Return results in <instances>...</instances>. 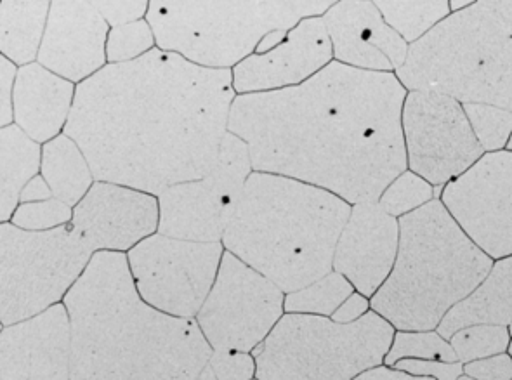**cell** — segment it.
I'll return each mask as SVG.
<instances>
[{
	"mask_svg": "<svg viewBox=\"0 0 512 380\" xmlns=\"http://www.w3.org/2000/svg\"><path fill=\"white\" fill-rule=\"evenodd\" d=\"M464 112L485 153L506 150L512 136V112L480 103H467Z\"/></svg>",
	"mask_w": 512,
	"mask_h": 380,
	"instance_id": "obj_31",
	"label": "cell"
},
{
	"mask_svg": "<svg viewBox=\"0 0 512 380\" xmlns=\"http://www.w3.org/2000/svg\"><path fill=\"white\" fill-rule=\"evenodd\" d=\"M51 4L2 2L0 4V51L14 65H32L39 58Z\"/></svg>",
	"mask_w": 512,
	"mask_h": 380,
	"instance_id": "obj_24",
	"label": "cell"
},
{
	"mask_svg": "<svg viewBox=\"0 0 512 380\" xmlns=\"http://www.w3.org/2000/svg\"><path fill=\"white\" fill-rule=\"evenodd\" d=\"M394 330L375 311L355 323L287 315L254 351L257 380H355L382 367Z\"/></svg>",
	"mask_w": 512,
	"mask_h": 380,
	"instance_id": "obj_8",
	"label": "cell"
},
{
	"mask_svg": "<svg viewBox=\"0 0 512 380\" xmlns=\"http://www.w3.org/2000/svg\"><path fill=\"white\" fill-rule=\"evenodd\" d=\"M65 306L72 380H198L214 351L197 320L165 315L139 295L120 252H96Z\"/></svg>",
	"mask_w": 512,
	"mask_h": 380,
	"instance_id": "obj_3",
	"label": "cell"
},
{
	"mask_svg": "<svg viewBox=\"0 0 512 380\" xmlns=\"http://www.w3.org/2000/svg\"><path fill=\"white\" fill-rule=\"evenodd\" d=\"M40 176L46 179L54 198L75 209L92 188L91 165L79 145L66 134L42 148Z\"/></svg>",
	"mask_w": 512,
	"mask_h": 380,
	"instance_id": "obj_25",
	"label": "cell"
},
{
	"mask_svg": "<svg viewBox=\"0 0 512 380\" xmlns=\"http://www.w3.org/2000/svg\"><path fill=\"white\" fill-rule=\"evenodd\" d=\"M73 209L56 198L20 204L14 212L11 224L27 231H49L72 223Z\"/></svg>",
	"mask_w": 512,
	"mask_h": 380,
	"instance_id": "obj_33",
	"label": "cell"
},
{
	"mask_svg": "<svg viewBox=\"0 0 512 380\" xmlns=\"http://www.w3.org/2000/svg\"><path fill=\"white\" fill-rule=\"evenodd\" d=\"M231 70L153 49L77 87L65 134L101 183L153 197L211 174L230 132Z\"/></svg>",
	"mask_w": 512,
	"mask_h": 380,
	"instance_id": "obj_1",
	"label": "cell"
},
{
	"mask_svg": "<svg viewBox=\"0 0 512 380\" xmlns=\"http://www.w3.org/2000/svg\"><path fill=\"white\" fill-rule=\"evenodd\" d=\"M401 124L408 171L436 190L466 174L485 155L464 105L440 92H408Z\"/></svg>",
	"mask_w": 512,
	"mask_h": 380,
	"instance_id": "obj_13",
	"label": "cell"
},
{
	"mask_svg": "<svg viewBox=\"0 0 512 380\" xmlns=\"http://www.w3.org/2000/svg\"><path fill=\"white\" fill-rule=\"evenodd\" d=\"M410 91L512 112V2L485 0L452 13L410 46L396 72Z\"/></svg>",
	"mask_w": 512,
	"mask_h": 380,
	"instance_id": "obj_6",
	"label": "cell"
},
{
	"mask_svg": "<svg viewBox=\"0 0 512 380\" xmlns=\"http://www.w3.org/2000/svg\"><path fill=\"white\" fill-rule=\"evenodd\" d=\"M322 18L337 63L375 73H396L405 65L410 44L389 27L375 2H337Z\"/></svg>",
	"mask_w": 512,
	"mask_h": 380,
	"instance_id": "obj_19",
	"label": "cell"
},
{
	"mask_svg": "<svg viewBox=\"0 0 512 380\" xmlns=\"http://www.w3.org/2000/svg\"><path fill=\"white\" fill-rule=\"evenodd\" d=\"M334 61V49L323 18H308L287 33L282 44L252 54L233 70V87L240 96L299 86Z\"/></svg>",
	"mask_w": 512,
	"mask_h": 380,
	"instance_id": "obj_18",
	"label": "cell"
},
{
	"mask_svg": "<svg viewBox=\"0 0 512 380\" xmlns=\"http://www.w3.org/2000/svg\"><path fill=\"white\" fill-rule=\"evenodd\" d=\"M256 372V358L252 354L214 349L198 380H252Z\"/></svg>",
	"mask_w": 512,
	"mask_h": 380,
	"instance_id": "obj_34",
	"label": "cell"
},
{
	"mask_svg": "<svg viewBox=\"0 0 512 380\" xmlns=\"http://www.w3.org/2000/svg\"><path fill=\"white\" fill-rule=\"evenodd\" d=\"M512 323V256L493 263L490 273L476 289L448 313L438 334L450 339L455 332L473 325H500Z\"/></svg>",
	"mask_w": 512,
	"mask_h": 380,
	"instance_id": "obj_22",
	"label": "cell"
},
{
	"mask_svg": "<svg viewBox=\"0 0 512 380\" xmlns=\"http://www.w3.org/2000/svg\"><path fill=\"white\" fill-rule=\"evenodd\" d=\"M356 290L341 273L330 271L304 289L285 295V311L290 315H334L342 302Z\"/></svg>",
	"mask_w": 512,
	"mask_h": 380,
	"instance_id": "obj_27",
	"label": "cell"
},
{
	"mask_svg": "<svg viewBox=\"0 0 512 380\" xmlns=\"http://www.w3.org/2000/svg\"><path fill=\"white\" fill-rule=\"evenodd\" d=\"M391 368L422 379L459 380L464 377V365L460 361L401 360Z\"/></svg>",
	"mask_w": 512,
	"mask_h": 380,
	"instance_id": "obj_35",
	"label": "cell"
},
{
	"mask_svg": "<svg viewBox=\"0 0 512 380\" xmlns=\"http://www.w3.org/2000/svg\"><path fill=\"white\" fill-rule=\"evenodd\" d=\"M51 198H54L53 191L46 183V179L42 176H35L21 193V204L44 202V200H51Z\"/></svg>",
	"mask_w": 512,
	"mask_h": 380,
	"instance_id": "obj_40",
	"label": "cell"
},
{
	"mask_svg": "<svg viewBox=\"0 0 512 380\" xmlns=\"http://www.w3.org/2000/svg\"><path fill=\"white\" fill-rule=\"evenodd\" d=\"M401 360L457 361L452 344L438 330L396 332L384 365L394 367Z\"/></svg>",
	"mask_w": 512,
	"mask_h": 380,
	"instance_id": "obj_29",
	"label": "cell"
},
{
	"mask_svg": "<svg viewBox=\"0 0 512 380\" xmlns=\"http://www.w3.org/2000/svg\"><path fill=\"white\" fill-rule=\"evenodd\" d=\"M507 353L511 354V356H512V341H511V346H509V351H507Z\"/></svg>",
	"mask_w": 512,
	"mask_h": 380,
	"instance_id": "obj_44",
	"label": "cell"
},
{
	"mask_svg": "<svg viewBox=\"0 0 512 380\" xmlns=\"http://www.w3.org/2000/svg\"><path fill=\"white\" fill-rule=\"evenodd\" d=\"M285 292L231 252H224L197 323L212 349L250 353L282 320Z\"/></svg>",
	"mask_w": 512,
	"mask_h": 380,
	"instance_id": "obj_11",
	"label": "cell"
},
{
	"mask_svg": "<svg viewBox=\"0 0 512 380\" xmlns=\"http://www.w3.org/2000/svg\"><path fill=\"white\" fill-rule=\"evenodd\" d=\"M110 30L98 2H53L39 63L63 79L82 84L105 68Z\"/></svg>",
	"mask_w": 512,
	"mask_h": 380,
	"instance_id": "obj_17",
	"label": "cell"
},
{
	"mask_svg": "<svg viewBox=\"0 0 512 380\" xmlns=\"http://www.w3.org/2000/svg\"><path fill=\"white\" fill-rule=\"evenodd\" d=\"M389 27L400 33L407 44H415L441 25L452 14L450 2H375Z\"/></svg>",
	"mask_w": 512,
	"mask_h": 380,
	"instance_id": "obj_26",
	"label": "cell"
},
{
	"mask_svg": "<svg viewBox=\"0 0 512 380\" xmlns=\"http://www.w3.org/2000/svg\"><path fill=\"white\" fill-rule=\"evenodd\" d=\"M407 94L396 73L332 61L299 86L235 98L230 132L249 146L254 172L311 184L351 207L377 204L408 169Z\"/></svg>",
	"mask_w": 512,
	"mask_h": 380,
	"instance_id": "obj_2",
	"label": "cell"
},
{
	"mask_svg": "<svg viewBox=\"0 0 512 380\" xmlns=\"http://www.w3.org/2000/svg\"><path fill=\"white\" fill-rule=\"evenodd\" d=\"M0 380H72V327L65 304L2 327Z\"/></svg>",
	"mask_w": 512,
	"mask_h": 380,
	"instance_id": "obj_16",
	"label": "cell"
},
{
	"mask_svg": "<svg viewBox=\"0 0 512 380\" xmlns=\"http://www.w3.org/2000/svg\"><path fill=\"white\" fill-rule=\"evenodd\" d=\"M351 205L290 177L252 172L224 249L290 294L334 271L339 236Z\"/></svg>",
	"mask_w": 512,
	"mask_h": 380,
	"instance_id": "obj_4",
	"label": "cell"
},
{
	"mask_svg": "<svg viewBox=\"0 0 512 380\" xmlns=\"http://www.w3.org/2000/svg\"><path fill=\"white\" fill-rule=\"evenodd\" d=\"M438 198L486 256H512V151L485 153Z\"/></svg>",
	"mask_w": 512,
	"mask_h": 380,
	"instance_id": "obj_14",
	"label": "cell"
},
{
	"mask_svg": "<svg viewBox=\"0 0 512 380\" xmlns=\"http://www.w3.org/2000/svg\"><path fill=\"white\" fill-rule=\"evenodd\" d=\"M155 42V33L146 20L112 28L106 42V59L110 65L129 63L151 53Z\"/></svg>",
	"mask_w": 512,
	"mask_h": 380,
	"instance_id": "obj_32",
	"label": "cell"
},
{
	"mask_svg": "<svg viewBox=\"0 0 512 380\" xmlns=\"http://www.w3.org/2000/svg\"><path fill=\"white\" fill-rule=\"evenodd\" d=\"M73 82L40 63L21 66L14 84V122L37 143L58 138L72 113Z\"/></svg>",
	"mask_w": 512,
	"mask_h": 380,
	"instance_id": "obj_21",
	"label": "cell"
},
{
	"mask_svg": "<svg viewBox=\"0 0 512 380\" xmlns=\"http://www.w3.org/2000/svg\"><path fill=\"white\" fill-rule=\"evenodd\" d=\"M252 171L249 146L228 132L211 174L158 195V233L190 242H223Z\"/></svg>",
	"mask_w": 512,
	"mask_h": 380,
	"instance_id": "obj_12",
	"label": "cell"
},
{
	"mask_svg": "<svg viewBox=\"0 0 512 380\" xmlns=\"http://www.w3.org/2000/svg\"><path fill=\"white\" fill-rule=\"evenodd\" d=\"M436 198L438 197L433 184L427 183L424 177L407 169L389 184L377 204L381 205L389 216L401 219L415 210L426 207Z\"/></svg>",
	"mask_w": 512,
	"mask_h": 380,
	"instance_id": "obj_30",
	"label": "cell"
},
{
	"mask_svg": "<svg viewBox=\"0 0 512 380\" xmlns=\"http://www.w3.org/2000/svg\"><path fill=\"white\" fill-rule=\"evenodd\" d=\"M507 330H509V335H511V339H512V323H511V325H509V327H507Z\"/></svg>",
	"mask_w": 512,
	"mask_h": 380,
	"instance_id": "obj_43",
	"label": "cell"
},
{
	"mask_svg": "<svg viewBox=\"0 0 512 380\" xmlns=\"http://www.w3.org/2000/svg\"><path fill=\"white\" fill-rule=\"evenodd\" d=\"M98 6L108 25L115 28L141 20L148 13L150 4L145 0H139V2H98Z\"/></svg>",
	"mask_w": 512,
	"mask_h": 380,
	"instance_id": "obj_37",
	"label": "cell"
},
{
	"mask_svg": "<svg viewBox=\"0 0 512 380\" xmlns=\"http://www.w3.org/2000/svg\"><path fill=\"white\" fill-rule=\"evenodd\" d=\"M368 311H372L370 299L360 292L349 295L346 301L342 302L334 315L330 316L337 323H355L362 320Z\"/></svg>",
	"mask_w": 512,
	"mask_h": 380,
	"instance_id": "obj_39",
	"label": "cell"
},
{
	"mask_svg": "<svg viewBox=\"0 0 512 380\" xmlns=\"http://www.w3.org/2000/svg\"><path fill=\"white\" fill-rule=\"evenodd\" d=\"M493 263L436 198L401 217L396 263L370 306L396 332L436 330Z\"/></svg>",
	"mask_w": 512,
	"mask_h": 380,
	"instance_id": "obj_5",
	"label": "cell"
},
{
	"mask_svg": "<svg viewBox=\"0 0 512 380\" xmlns=\"http://www.w3.org/2000/svg\"><path fill=\"white\" fill-rule=\"evenodd\" d=\"M42 151L37 141L18 125L2 127L0 132V221L13 219L20 207L21 193L33 177L39 176Z\"/></svg>",
	"mask_w": 512,
	"mask_h": 380,
	"instance_id": "obj_23",
	"label": "cell"
},
{
	"mask_svg": "<svg viewBox=\"0 0 512 380\" xmlns=\"http://www.w3.org/2000/svg\"><path fill=\"white\" fill-rule=\"evenodd\" d=\"M459 380H471V379H469V377H466V375H464V377H462V379H459Z\"/></svg>",
	"mask_w": 512,
	"mask_h": 380,
	"instance_id": "obj_45",
	"label": "cell"
},
{
	"mask_svg": "<svg viewBox=\"0 0 512 380\" xmlns=\"http://www.w3.org/2000/svg\"><path fill=\"white\" fill-rule=\"evenodd\" d=\"M355 380H433V379H422V377H414V375L405 374L400 372L396 368L382 367L374 368V370H368L365 374L356 377Z\"/></svg>",
	"mask_w": 512,
	"mask_h": 380,
	"instance_id": "obj_41",
	"label": "cell"
},
{
	"mask_svg": "<svg viewBox=\"0 0 512 380\" xmlns=\"http://www.w3.org/2000/svg\"><path fill=\"white\" fill-rule=\"evenodd\" d=\"M334 2H169L153 0L146 21L160 51L211 70H230L271 33L322 18Z\"/></svg>",
	"mask_w": 512,
	"mask_h": 380,
	"instance_id": "obj_7",
	"label": "cell"
},
{
	"mask_svg": "<svg viewBox=\"0 0 512 380\" xmlns=\"http://www.w3.org/2000/svg\"><path fill=\"white\" fill-rule=\"evenodd\" d=\"M398 249L400 219L379 204L353 205L335 247L334 271L372 299L391 275Z\"/></svg>",
	"mask_w": 512,
	"mask_h": 380,
	"instance_id": "obj_20",
	"label": "cell"
},
{
	"mask_svg": "<svg viewBox=\"0 0 512 380\" xmlns=\"http://www.w3.org/2000/svg\"><path fill=\"white\" fill-rule=\"evenodd\" d=\"M506 150L512 151V136H511V139H509V143H507Z\"/></svg>",
	"mask_w": 512,
	"mask_h": 380,
	"instance_id": "obj_42",
	"label": "cell"
},
{
	"mask_svg": "<svg viewBox=\"0 0 512 380\" xmlns=\"http://www.w3.org/2000/svg\"><path fill=\"white\" fill-rule=\"evenodd\" d=\"M448 341L452 344L457 361L466 365L471 361L485 360L490 356L507 353L512 339L507 327L473 325L455 332Z\"/></svg>",
	"mask_w": 512,
	"mask_h": 380,
	"instance_id": "obj_28",
	"label": "cell"
},
{
	"mask_svg": "<svg viewBox=\"0 0 512 380\" xmlns=\"http://www.w3.org/2000/svg\"><path fill=\"white\" fill-rule=\"evenodd\" d=\"M18 70L13 61L0 59V124L2 127L13 125L14 120V84Z\"/></svg>",
	"mask_w": 512,
	"mask_h": 380,
	"instance_id": "obj_38",
	"label": "cell"
},
{
	"mask_svg": "<svg viewBox=\"0 0 512 380\" xmlns=\"http://www.w3.org/2000/svg\"><path fill=\"white\" fill-rule=\"evenodd\" d=\"M94 250L70 224L49 231L0 226V320L25 322L56 306L86 273Z\"/></svg>",
	"mask_w": 512,
	"mask_h": 380,
	"instance_id": "obj_9",
	"label": "cell"
},
{
	"mask_svg": "<svg viewBox=\"0 0 512 380\" xmlns=\"http://www.w3.org/2000/svg\"><path fill=\"white\" fill-rule=\"evenodd\" d=\"M223 243L151 235L129 250L139 295L165 315L193 320L211 294L223 261Z\"/></svg>",
	"mask_w": 512,
	"mask_h": 380,
	"instance_id": "obj_10",
	"label": "cell"
},
{
	"mask_svg": "<svg viewBox=\"0 0 512 380\" xmlns=\"http://www.w3.org/2000/svg\"><path fill=\"white\" fill-rule=\"evenodd\" d=\"M160 224L158 198L119 184H92L70 226L96 252H129Z\"/></svg>",
	"mask_w": 512,
	"mask_h": 380,
	"instance_id": "obj_15",
	"label": "cell"
},
{
	"mask_svg": "<svg viewBox=\"0 0 512 380\" xmlns=\"http://www.w3.org/2000/svg\"><path fill=\"white\" fill-rule=\"evenodd\" d=\"M464 375L471 380H512V356L502 353L471 361L464 365Z\"/></svg>",
	"mask_w": 512,
	"mask_h": 380,
	"instance_id": "obj_36",
	"label": "cell"
}]
</instances>
